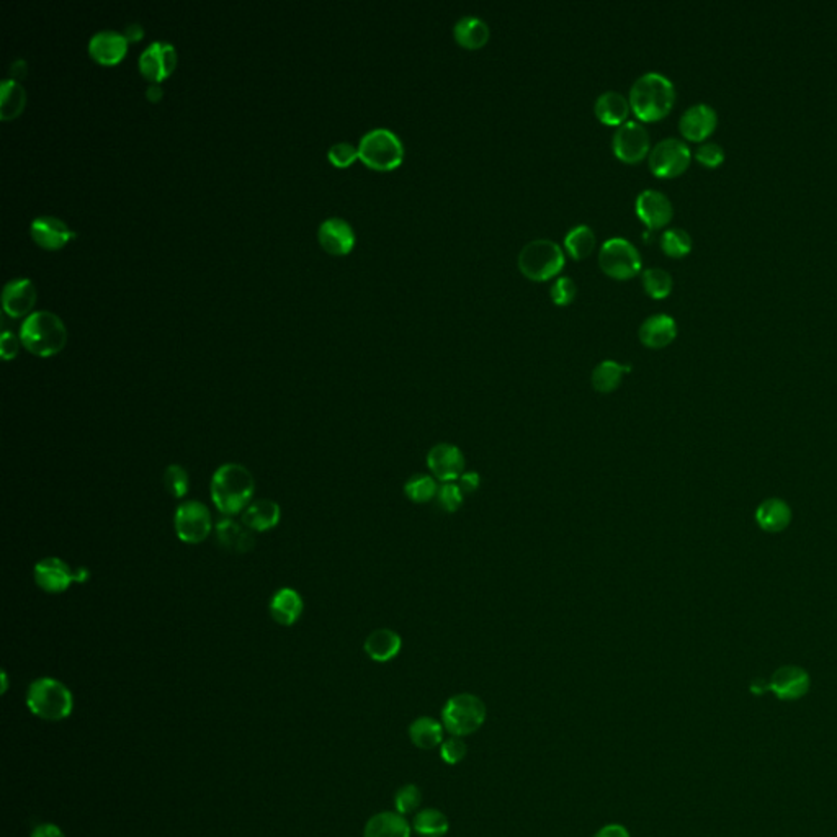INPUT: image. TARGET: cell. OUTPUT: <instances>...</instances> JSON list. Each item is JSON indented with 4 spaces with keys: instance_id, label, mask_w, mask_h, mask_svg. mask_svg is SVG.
<instances>
[{
    "instance_id": "7",
    "label": "cell",
    "mask_w": 837,
    "mask_h": 837,
    "mask_svg": "<svg viewBox=\"0 0 837 837\" xmlns=\"http://www.w3.org/2000/svg\"><path fill=\"white\" fill-rule=\"evenodd\" d=\"M486 715L488 710L480 696L458 694L448 698L443 705L442 724L452 736L465 738L481 730Z\"/></svg>"
},
{
    "instance_id": "29",
    "label": "cell",
    "mask_w": 837,
    "mask_h": 837,
    "mask_svg": "<svg viewBox=\"0 0 837 837\" xmlns=\"http://www.w3.org/2000/svg\"><path fill=\"white\" fill-rule=\"evenodd\" d=\"M453 37L460 47L478 49L488 43L491 37L490 25L476 15H465L453 25Z\"/></svg>"
},
{
    "instance_id": "41",
    "label": "cell",
    "mask_w": 837,
    "mask_h": 837,
    "mask_svg": "<svg viewBox=\"0 0 837 837\" xmlns=\"http://www.w3.org/2000/svg\"><path fill=\"white\" fill-rule=\"evenodd\" d=\"M463 491L458 483H442L437 492V500L445 512H457L463 504Z\"/></svg>"
},
{
    "instance_id": "15",
    "label": "cell",
    "mask_w": 837,
    "mask_h": 837,
    "mask_svg": "<svg viewBox=\"0 0 837 837\" xmlns=\"http://www.w3.org/2000/svg\"><path fill=\"white\" fill-rule=\"evenodd\" d=\"M35 583L47 594H61L76 583V571L56 556L41 559L35 566Z\"/></svg>"
},
{
    "instance_id": "47",
    "label": "cell",
    "mask_w": 837,
    "mask_h": 837,
    "mask_svg": "<svg viewBox=\"0 0 837 837\" xmlns=\"http://www.w3.org/2000/svg\"><path fill=\"white\" fill-rule=\"evenodd\" d=\"M481 478L476 471H465L458 480V486L463 494H473L480 488Z\"/></svg>"
},
{
    "instance_id": "26",
    "label": "cell",
    "mask_w": 837,
    "mask_h": 837,
    "mask_svg": "<svg viewBox=\"0 0 837 837\" xmlns=\"http://www.w3.org/2000/svg\"><path fill=\"white\" fill-rule=\"evenodd\" d=\"M282 517L280 506L270 499H260L249 504L243 514V524L252 532H269L278 525Z\"/></svg>"
},
{
    "instance_id": "24",
    "label": "cell",
    "mask_w": 837,
    "mask_h": 837,
    "mask_svg": "<svg viewBox=\"0 0 837 837\" xmlns=\"http://www.w3.org/2000/svg\"><path fill=\"white\" fill-rule=\"evenodd\" d=\"M217 538L218 543L223 548L233 550L237 553H247L255 545L252 530L243 527L239 522H235V518L227 517V516L218 520Z\"/></svg>"
},
{
    "instance_id": "1",
    "label": "cell",
    "mask_w": 837,
    "mask_h": 837,
    "mask_svg": "<svg viewBox=\"0 0 837 837\" xmlns=\"http://www.w3.org/2000/svg\"><path fill=\"white\" fill-rule=\"evenodd\" d=\"M252 473L243 465L226 463L211 478V500L223 516H235L249 508L254 496Z\"/></svg>"
},
{
    "instance_id": "3",
    "label": "cell",
    "mask_w": 837,
    "mask_h": 837,
    "mask_svg": "<svg viewBox=\"0 0 837 837\" xmlns=\"http://www.w3.org/2000/svg\"><path fill=\"white\" fill-rule=\"evenodd\" d=\"M20 340L31 354L38 357H51L66 346V326L51 311H35L23 320L20 328Z\"/></svg>"
},
{
    "instance_id": "14",
    "label": "cell",
    "mask_w": 837,
    "mask_h": 837,
    "mask_svg": "<svg viewBox=\"0 0 837 837\" xmlns=\"http://www.w3.org/2000/svg\"><path fill=\"white\" fill-rule=\"evenodd\" d=\"M635 209L638 218L649 229L666 226L674 217L672 201L666 193L654 189L641 192L635 201Z\"/></svg>"
},
{
    "instance_id": "44",
    "label": "cell",
    "mask_w": 837,
    "mask_h": 837,
    "mask_svg": "<svg viewBox=\"0 0 837 837\" xmlns=\"http://www.w3.org/2000/svg\"><path fill=\"white\" fill-rule=\"evenodd\" d=\"M466 753H468L466 744L458 736H452L450 739L443 741L440 746V756H442L443 762L448 765L460 764L466 757Z\"/></svg>"
},
{
    "instance_id": "4",
    "label": "cell",
    "mask_w": 837,
    "mask_h": 837,
    "mask_svg": "<svg viewBox=\"0 0 837 837\" xmlns=\"http://www.w3.org/2000/svg\"><path fill=\"white\" fill-rule=\"evenodd\" d=\"M27 706L33 715L45 722H61L73 713L74 698L57 679L41 678L30 684Z\"/></svg>"
},
{
    "instance_id": "16",
    "label": "cell",
    "mask_w": 837,
    "mask_h": 837,
    "mask_svg": "<svg viewBox=\"0 0 837 837\" xmlns=\"http://www.w3.org/2000/svg\"><path fill=\"white\" fill-rule=\"evenodd\" d=\"M718 114L712 105L696 104L688 107L679 120V130L688 141L702 142L715 132Z\"/></svg>"
},
{
    "instance_id": "18",
    "label": "cell",
    "mask_w": 837,
    "mask_h": 837,
    "mask_svg": "<svg viewBox=\"0 0 837 837\" xmlns=\"http://www.w3.org/2000/svg\"><path fill=\"white\" fill-rule=\"evenodd\" d=\"M320 243L330 254L344 255L352 251L355 244L354 227L342 218H328L320 223Z\"/></svg>"
},
{
    "instance_id": "13",
    "label": "cell",
    "mask_w": 837,
    "mask_h": 837,
    "mask_svg": "<svg viewBox=\"0 0 837 837\" xmlns=\"http://www.w3.org/2000/svg\"><path fill=\"white\" fill-rule=\"evenodd\" d=\"M811 687L809 674L799 666H781L772 674L769 690L779 700L793 702L808 694Z\"/></svg>"
},
{
    "instance_id": "42",
    "label": "cell",
    "mask_w": 837,
    "mask_h": 837,
    "mask_svg": "<svg viewBox=\"0 0 837 837\" xmlns=\"http://www.w3.org/2000/svg\"><path fill=\"white\" fill-rule=\"evenodd\" d=\"M576 293H577V286L571 277H558L550 288L551 300L558 306H566L573 303Z\"/></svg>"
},
{
    "instance_id": "32",
    "label": "cell",
    "mask_w": 837,
    "mask_h": 837,
    "mask_svg": "<svg viewBox=\"0 0 837 837\" xmlns=\"http://www.w3.org/2000/svg\"><path fill=\"white\" fill-rule=\"evenodd\" d=\"M630 365L625 367V365H620L615 360H603L597 367L594 368L593 377H591L594 389L599 391V393H603V395L615 391L620 386L623 373L630 372Z\"/></svg>"
},
{
    "instance_id": "53",
    "label": "cell",
    "mask_w": 837,
    "mask_h": 837,
    "mask_svg": "<svg viewBox=\"0 0 837 837\" xmlns=\"http://www.w3.org/2000/svg\"><path fill=\"white\" fill-rule=\"evenodd\" d=\"M90 573L87 571V568H77L76 569V583L84 584L87 579H89Z\"/></svg>"
},
{
    "instance_id": "25",
    "label": "cell",
    "mask_w": 837,
    "mask_h": 837,
    "mask_svg": "<svg viewBox=\"0 0 837 837\" xmlns=\"http://www.w3.org/2000/svg\"><path fill=\"white\" fill-rule=\"evenodd\" d=\"M409 821L397 811H381L368 819L363 837H411Z\"/></svg>"
},
{
    "instance_id": "38",
    "label": "cell",
    "mask_w": 837,
    "mask_h": 837,
    "mask_svg": "<svg viewBox=\"0 0 837 837\" xmlns=\"http://www.w3.org/2000/svg\"><path fill=\"white\" fill-rule=\"evenodd\" d=\"M405 492L409 500H413L415 504H423V502H429L433 498H437L439 486H437V481L433 480L432 476L419 474V476H413L411 480L406 483Z\"/></svg>"
},
{
    "instance_id": "46",
    "label": "cell",
    "mask_w": 837,
    "mask_h": 837,
    "mask_svg": "<svg viewBox=\"0 0 837 837\" xmlns=\"http://www.w3.org/2000/svg\"><path fill=\"white\" fill-rule=\"evenodd\" d=\"M0 352H2V357L5 360H10V358L15 357L19 354V339L13 332L10 330H4L2 337H0Z\"/></svg>"
},
{
    "instance_id": "10",
    "label": "cell",
    "mask_w": 837,
    "mask_h": 837,
    "mask_svg": "<svg viewBox=\"0 0 837 837\" xmlns=\"http://www.w3.org/2000/svg\"><path fill=\"white\" fill-rule=\"evenodd\" d=\"M211 512L203 502L187 500L175 510L174 527L184 543L198 545L205 542L211 534Z\"/></svg>"
},
{
    "instance_id": "5",
    "label": "cell",
    "mask_w": 837,
    "mask_h": 837,
    "mask_svg": "<svg viewBox=\"0 0 837 837\" xmlns=\"http://www.w3.org/2000/svg\"><path fill=\"white\" fill-rule=\"evenodd\" d=\"M565 260V252L555 241L534 239L520 249L517 264L520 272L527 278L543 282L561 272Z\"/></svg>"
},
{
    "instance_id": "21",
    "label": "cell",
    "mask_w": 837,
    "mask_h": 837,
    "mask_svg": "<svg viewBox=\"0 0 837 837\" xmlns=\"http://www.w3.org/2000/svg\"><path fill=\"white\" fill-rule=\"evenodd\" d=\"M31 235L39 245L47 249H59L73 239L76 233L56 217H38L31 223Z\"/></svg>"
},
{
    "instance_id": "39",
    "label": "cell",
    "mask_w": 837,
    "mask_h": 837,
    "mask_svg": "<svg viewBox=\"0 0 837 837\" xmlns=\"http://www.w3.org/2000/svg\"><path fill=\"white\" fill-rule=\"evenodd\" d=\"M164 486L172 498H185L190 488L189 473L180 465H169L164 471Z\"/></svg>"
},
{
    "instance_id": "45",
    "label": "cell",
    "mask_w": 837,
    "mask_h": 837,
    "mask_svg": "<svg viewBox=\"0 0 837 837\" xmlns=\"http://www.w3.org/2000/svg\"><path fill=\"white\" fill-rule=\"evenodd\" d=\"M329 160L337 167H347L358 158V148L350 142H336L329 148Z\"/></svg>"
},
{
    "instance_id": "52",
    "label": "cell",
    "mask_w": 837,
    "mask_h": 837,
    "mask_svg": "<svg viewBox=\"0 0 837 837\" xmlns=\"http://www.w3.org/2000/svg\"><path fill=\"white\" fill-rule=\"evenodd\" d=\"M767 690H769V682L764 684L761 679H759V680H754L753 684H751V692H753L754 696H762V694L767 692Z\"/></svg>"
},
{
    "instance_id": "50",
    "label": "cell",
    "mask_w": 837,
    "mask_h": 837,
    "mask_svg": "<svg viewBox=\"0 0 837 837\" xmlns=\"http://www.w3.org/2000/svg\"><path fill=\"white\" fill-rule=\"evenodd\" d=\"M10 73H12L13 79H19V77L25 76V73H27V63H25L23 59L15 61V63L12 64V67H10Z\"/></svg>"
},
{
    "instance_id": "40",
    "label": "cell",
    "mask_w": 837,
    "mask_h": 837,
    "mask_svg": "<svg viewBox=\"0 0 837 837\" xmlns=\"http://www.w3.org/2000/svg\"><path fill=\"white\" fill-rule=\"evenodd\" d=\"M421 803H423V791L414 783H406L405 787L396 791L395 808L403 816L415 811L421 807Z\"/></svg>"
},
{
    "instance_id": "33",
    "label": "cell",
    "mask_w": 837,
    "mask_h": 837,
    "mask_svg": "<svg viewBox=\"0 0 837 837\" xmlns=\"http://www.w3.org/2000/svg\"><path fill=\"white\" fill-rule=\"evenodd\" d=\"M27 102L25 89L15 79H5L0 85V116L12 120L19 116Z\"/></svg>"
},
{
    "instance_id": "19",
    "label": "cell",
    "mask_w": 837,
    "mask_h": 837,
    "mask_svg": "<svg viewBox=\"0 0 837 837\" xmlns=\"http://www.w3.org/2000/svg\"><path fill=\"white\" fill-rule=\"evenodd\" d=\"M641 344L649 348H662L669 346L678 336V324L666 312H656L641 322L638 330Z\"/></svg>"
},
{
    "instance_id": "28",
    "label": "cell",
    "mask_w": 837,
    "mask_h": 837,
    "mask_svg": "<svg viewBox=\"0 0 837 837\" xmlns=\"http://www.w3.org/2000/svg\"><path fill=\"white\" fill-rule=\"evenodd\" d=\"M630 108V100H627L625 95L615 90L602 92L595 98V104H594V112L597 115V118L611 126H620L627 122Z\"/></svg>"
},
{
    "instance_id": "43",
    "label": "cell",
    "mask_w": 837,
    "mask_h": 837,
    "mask_svg": "<svg viewBox=\"0 0 837 837\" xmlns=\"http://www.w3.org/2000/svg\"><path fill=\"white\" fill-rule=\"evenodd\" d=\"M696 159L710 169L722 166L724 160V149L718 142H702L696 151Z\"/></svg>"
},
{
    "instance_id": "37",
    "label": "cell",
    "mask_w": 837,
    "mask_h": 837,
    "mask_svg": "<svg viewBox=\"0 0 837 837\" xmlns=\"http://www.w3.org/2000/svg\"><path fill=\"white\" fill-rule=\"evenodd\" d=\"M659 244L664 254L680 259L692 251V237L682 227H670L662 233Z\"/></svg>"
},
{
    "instance_id": "22",
    "label": "cell",
    "mask_w": 837,
    "mask_h": 837,
    "mask_svg": "<svg viewBox=\"0 0 837 837\" xmlns=\"http://www.w3.org/2000/svg\"><path fill=\"white\" fill-rule=\"evenodd\" d=\"M2 302L4 310L7 311L10 316L19 318L27 314L37 302V288L30 278L10 280L2 293Z\"/></svg>"
},
{
    "instance_id": "8",
    "label": "cell",
    "mask_w": 837,
    "mask_h": 837,
    "mask_svg": "<svg viewBox=\"0 0 837 837\" xmlns=\"http://www.w3.org/2000/svg\"><path fill=\"white\" fill-rule=\"evenodd\" d=\"M599 265L603 272L619 280H627L641 270V254L625 237H611L599 251Z\"/></svg>"
},
{
    "instance_id": "35",
    "label": "cell",
    "mask_w": 837,
    "mask_h": 837,
    "mask_svg": "<svg viewBox=\"0 0 837 837\" xmlns=\"http://www.w3.org/2000/svg\"><path fill=\"white\" fill-rule=\"evenodd\" d=\"M565 247L576 260L585 259L587 255L593 254L594 247H595V233L593 227L587 225H577L573 229H569L568 235H565Z\"/></svg>"
},
{
    "instance_id": "17",
    "label": "cell",
    "mask_w": 837,
    "mask_h": 837,
    "mask_svg": "<svg viewBox=\"0 0 837 837\" xmlns=\"http://www.w3.org/2000/svg\"><path fill=\"white\" fill-rule=\"evenodd\" d=\"M177 64V51L174 45L166 41H154L140 56V69L151 81H160L169 76Z\"/></svg>"
},
{
    "instance_id": "48",
    "label": "cell",
    "mask_w": 837,
    "mask_h": 837,
    "mask_svg": "<svg viewBox=\"0 0 837 837\" xmlns=\"http://www.w3.org/2000/svg\"><path fill=\"white\" fill-rule=\"evenodd\" d=\"M594 837H631L630 831L619 823H611L599 829Z\"/></svg>"
},
{
    "instance_id": "49",
    "label": "cell",
    "mask_w": 837,
    "mask_h": 837,
    "mask_svg": "<svg viewBox=\"0 0 837 837\" xmlns=\"http://www.w3.org/2000/svg\"><path fill=\"white\" fill-rule=\"evenodd\" d=\"M30 837H66L64 833L61 829L57 828L56 824H51V823H45V824H39L37 828L33 829L31 836Z\"/></svg>"
},
{
    "instance_id": "54",
    "label": "cell",
    "mask_w": 837,
    "mask_h": 837,
    "mask_svg": "<svg viewBox=\"0 0 837 837\" xmlns=\"http://www.w3.org/2000/svg\"><path fill=\"white\" fill-rule=\"evenodd\" d=\"M160 95H162V89H160L159 85H151V87H149L148 97H149L151 100H158Z\"/></svg>"
},
{
    "instance_id": "27",
    "label": "cell",
    "mask_w": 837,
    "mask_h": 837,
    "mask_svg": "<svg viewBox=\"0 0 837 837\" xmlns=\"http://www.w3.org/2000/svg\"><path fill=\"white\" fill-rule=\"evenodd\" d=\"M270 615L273 620L283 627H292L303 613V599L300 594L290 587H283L273 594L270 601Z\"/></svg>"
},
{
    "instance_id": "12",
    "label": "cell",
    "mask_w": 837,
    "mask_h": 837,
    "mask_svg": "<svg viewBox=\"0 0 837 837\" xmlns=\"http://www.w3.org/2000/svg\"><path fill=\"white\" fill-rule=\"evenodd\" d=\"M427 465L440 483H455L465 473V457L453 443H437L427 453Z\"/></svg>"
},
{
    "instance_id": "2",
    "label": "cell",
    "mask_w": 837,
    "mask_h": 837,
    "mask_svg": "<svg viewBox=\"0 0 837 837\" xmlns=\"http://www.w3.org/2000/svg\"><path fill=\"white\" fill-rule=\"evenodd\" d=\"M674 102L676 87L661 73H646L631 85V110L643 122H658L668 116Z\"/></svg>"
},
{
    "instance_id": "23",
    "label": "cell",
    "mask_w": 837,
    "mask_h": 837,
    "mask_svg": "<svg viewBox=\"0 0 837 837\" xmlns=\"http://www.w3.org/2000/svg\"><path fill=\"white\" fill-rule=\"evenodd\" d=\"M756 524L767 534H779L790 525L791 508L779 498L765 499L756 508Z\"/></svg>"
},
{
    "instance_id": "30",
    "label": "cell",
    "mask_w": 837,
    "mask_h": 837,
    "mask_svg": "<svg viewBox=\"0 0 837 837\" xmlns=\"http://www.w3.org/2000/svg\"><path fill=\"white\" fill-rule=\"evenodd\" d=\"M365 653L368 658L377 662H389L401 653L403 640L396 631L389 628H380L372 631L365 640Z\"/></svg>"
},
{
    "instance_id": "34",
    "label": "cell",
    "mask_w": 837,
    "mask_h": 837,
    "mask_svg": "<svg viewBox=\"0 0 837 837\" xmlns=\"http://www.w3.org/2000/svg\"><path fill=\"white\" fill-rule=\"evenodd\" d=\"M413 829L419 836L443 837L450 829V821L440 809L423 808L415 813Z\"/></svg>"
},
{
    "instance_id": "36",
    "label": "cell",
    "mask_w": 837,
    "mask_h": 837,
    "mask_svg": "<svg viewBox=\"0 0 837 837\" xmlns=\"http://www.w3.org/2000/svg\"><path fill=\"white\" fill-rule=\"evenodd\" d=\"M641 282H643L645 292L648 293L651 298H656V300L669 296L672 292V286H674V280H672L670 273L664 270V269H661V267L646 269L641 275Z\"/></svg>"
},
{
    "instance_id": "9",
    "label": "cell",
    "mask_w": 837,
    "mask_h": 837,
    "mask_svg": "<svg viewBox=\"0 0 837 837\" xmlns=\"http://www.w3.org/2000/svg\"><path fill=\"white\" fill-rule=\"evenodd\" d=\"M692 152L686 142L678 138H664L649 151V169L664 179L678 177L690 166Z\"/></svg>"
},
{
    "instance_id": "51",
    "label": "cell",
    "mask_w": 837,
    "mask_h": 837,
    "mask_svg": "<svg viewBox=\"0 0 837 837\" xmlns=\"http://www.w3.org/2000/svg\"><path fill=\"white\" fill-rule=\"evenodd\" d=\"M124 37H126V39H128V41H130V39H132V41H136V39L141 38L142 37L141 27H140V25H136V23H132V25H128V30H126V33H124Z\"/></svg>"
},
{
    "instance_id": "20",
    "label": "cell",
    "mask_w": 837,
    "mask_h": 837,
    "mask_svg": "<svg viewBox=\"0 0 837 837\" xmlns=\"http://www.w3.org/2000/svg\"><path fill=\"white\" fill-rule=\"evenodd\" d=\"M128 49V39L124 33L116 30H100L89 41L90 55L104 64L118 63Z\"/></svg>"
},
{
    "instance_id": "31",
    "label": "cell",
    "mask_w": 837,
    "mask_h": 837,
    "mask_svg": "<svg viewBox=\"0 0 837 837\" xmlns=\"http://www.w3.org/2000/svg\"><path fill=\"white\" fill-rule=\"evenodd\" d=\"M443 724L432 716H419L409 726V738L419 749L431 751L443 743Z\"/></svg>"
},
{
    "instance_id": "6",
    "label": "cell",
    "mask_w": 837,
    "mask_h": 837,
    "mask_svg": "<svg viewBox=\"0 0 837 837\" xmlns=\"http://www.w3.org/2000/svg\"><path fill=\"white\" fill-rule=\"evenodd\" d=\"M358 158L375 170H393L405 159V144L395 132L375 128L362 136Z\"/></svg>"
},
{
    "instance_id": "11",
    "label": "cell",
    "mask_w": 837,
    "mask_h": 837,
    "mask_svg": "<svg viewBox=\"0 0 837 837\" xmlns=\"http://www.w3.org/2000/svg\"><path fill=\"white\" fill-rule=\"evenodd\" d=\"M611 148L619 159L635 164L646 158L649 152V134L641 123L635 120L620 124L611 138Z\"/></svg>"
}]
</instances>
